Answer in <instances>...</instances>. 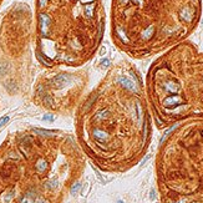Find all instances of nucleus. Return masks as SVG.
Instances as JSON below:
<instances>
[{
    "instance_id": "20e7f679",
    "label": "nucleus",
    "mask_w": 203,
    "mask_h": 203,
    "mask_svg": "<svg viewBox=\"0 0 203 203\" xmlns=\"http://www.w3.org/2000/svg\"><path fill=\"white\" fill-rule=\"evenodd\" d=\"M201 11V0H112L111 38L128 56L150 57L186 40Z\"/></svg>"
},
{
    "instance_id": "9b49d317",
    "label": "nucleus",
    "mask_w": 203,
    "mask_h": 203,
    "mask_svg": "<svg viewBox=\"0 0 203 203\" xmlns=\"http://www.w3.org/2000/svg\"><path fill=\"white\" fill-rule=\"evenodd\" d=\"M151 198H152V199L154 198V191H152V192H151Z\"/></svg>"
},
{
    "instance_id": "f8f14e48",
    "label": "nucleus",
    "mask_w": 203,
    "mask_h": 203,
    "mask_svg": "<svg viewBox=\"0 0 203 203\" xmlns=\"http://www.w3.org/2000/svg\"><path fill=\"white\" fill-rule=\"evenodd\" d=\"M116 203H123V201H122V199H118Z\"/></svg>"
},
{
    "instance_id": "1a4fd4ad",
    "label": "nucleus",
    "mask_w": 203,
    "mask_h": 203,
    "mask_svg": "<svg viewBox=\"0 0 203 203\" xmlns=\"http://www.w3.org/2000/svg\"><path fill=\"white\" fill-rule=\"evenodd\" d=\"M9 120H10V117L9 116H4V117H1L0 118V128H1L3 126H5L8 122H9Z\"/></svg>"
},
{
    "instance_id": "6e6552de",
    "label": "nucleus",
    "mask_w": 203,
    "mask_h": 203,
    "mask_svg": "<svg viewBox=\"0 0 203 203\" xmlns=\"http://www.w3.org/2000/svg\"><path fill=\"white\" fill-rule=\"evenodd\" d=\"M31 11L25 4H15L0 21V49L10 56H20L31 36Z\"/></svg>"
},
{
    "instance_id": "7ed1b4c3",
    "label": "nucleus",
    "mask_w": 203,
    "mask_h": 203,
    "mask_svg": "<svg viewBox=\"0 0 203 203\" xmlns=\"http://www.w3.org/2000/svg\"><path fill=\"white\" fill-rule=\"evenodd\" d=\"M102 0H36L35 44L41 65L81 67L96 55L105 35Z\"/></svg>"
},
{
    "instance_id": "423d86ee",
    "label": "nucleus",
    "mask_w": 203,
    "mask_h": 203,
    "mask_svg": "<svg viewBox=\"0 0 203 203\" xmlns=\"http://www.w3.org/2000/svg\"><path fill=\"white\" fill-rule=\"evenodd\" d=\"M163 203H203V120L172 126L157 158Z\"/></svg>"
},
{
    "instance_id": "0eeeda50",
    "label": "nucleus",
    "mask_w": 203,
    "mask_h": 203,
    "mask_svg": "<svg viewBox=\"0 0 203 203\" xmlns=\"http://www.w3.org/2000/svg\"><path fill=\"white\" fill-rule=\"evenodd\" d=\"M87 86L88 72L85 69L54 71L39 80L34 100L46 110L69 113L75 111L86 96Z\"/></svg>"
},
{
    "instance_id": "39448f33",
    "label": "nucleus",
    "mask_w": 203,
    "mask_h": 203,
    "mask_svg": "<svg viewBox=\"0 0 203 203\" xmlns=\"http://www.w3.org/2000/svg\"><path fill=\"white\" fill-rule=\"evenodd\" d=\"M145 90L160 128L203 120V51L186 40L166 50L148 69Z\"/></svg>"
},
{
    "instance_id": "f257e3e1",
    "label": "nucleus",
    "mask_w": 203,
    "mask_h": 203,
    "mask_svg": "<svg viewBox=\"0 0 203 203\" xmlns=\"http://www.w3.org/2000/svg\"><path fill=\"white\" fill-rule=\"evenodd\" d=\"M142 77L133 65H111L76 110V138L99 168L132 167L151 140V112Z\"/></svg>"
},
{
    "instance_id": "9d476101",
    "label": "nucleus",
    "mask_w": 203,
    "mask_h": 203,
    "mask_svg": "<svg viewBox=\"0 0 203 203\" xmlns=\"http://www.w3.org/2000/svg\"><path fill=\"white\" fill-rule=\"evenodd\" d=\"M43 120L44 121H54V116H51V115H45L44 117H43Z\"/></svg>"
},
{
    "instance_id": "f03ea898",
    "label": "nucleus",
    "mask_w": 203,
    "mask_h": 203,
    "mask_svg": "<svg viewBox=\"0 0 203 203\" xmlns=\"http://www.w3.org/2000/svg\"><path fill=\"white\" fill-rule=\"evenodd\" d=\"M0 154V196L26 183L17 203H62L85 168V153L72 136L35 128Z\"/></svg>"
},
{
    "instance_id": "ddd939ff",
    "label": "nucleus",
    "mask_w": 203,
    "mask_h": 203,
    "mask_svg": "<svg viewBox=\"0 0 203 203\" xmlns=\"http://www.w3.org/2000/svg\"><path fill=\"white\" fill-rule=\"evenodd\" d=\"M1 3H3V0H0V4H1Z\"/></svg>"
}]
</instances>
